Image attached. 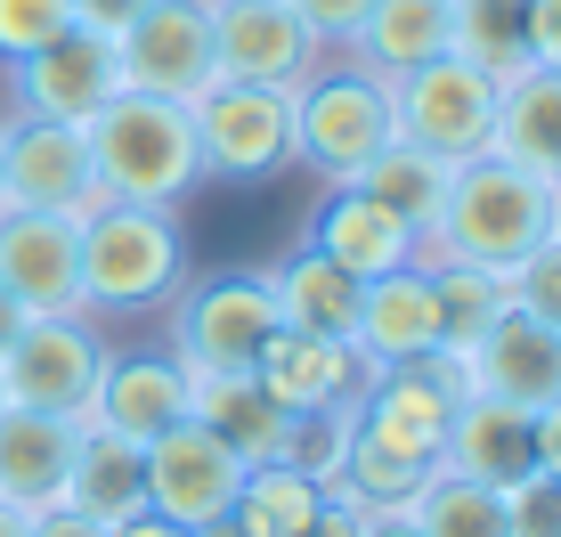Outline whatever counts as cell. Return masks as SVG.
<instances>
[{
	"mask_svg": "<svg viewBox=\"0 0 561 537\" xmlns=\"http://www.w3.org/2000/svg\"><path fill=\"white\" fill-rule=\"evenodd\" d=\"M553 228H561V187L553 180H537V171H520L505 156H472V163H456L448 204L423 228L415 268L463 261V268H489V277H513Z\"/></svg>",
	"mask_w": 561,
	"mask_h": 537,
	"instance_id": "obj_1",
	"label": "cell"
},
{
	"mask_svg": "<svg viewBox=\"0 0 561 537\" xmlns=\"http://www.w3.org/2000/svg\"><path fill=\"white\" fill-rule=\"evenodd\" d=\"M187 285V228L180 204H99L82 213V310L139 318Z\"/></svg>",
	"mask_w": 561,
	"mask_h": 537,
	"instance_id": "obj_2",
	"label": "cell"
},
{
	"mask_svg": "<svg viewBox=\"0 0 561 537\" xmlns=\"http://www.w3.org/2000/svg\"><path fill=\"white\" fill-rule=\"evenodd\" d=\"M82 130H90V171H99L106 204H180V196L204 187L187 106L123 90V99H106Z\"/></svg>",
	"mask_w": 561,
	"mask_h": 537,
	"instance_id": "obj_3",
	"label": "cell"
},
{
	"mask_svg": "<svg viewBox=\"0 0 561 537\" xmlns=\"http://www.w3.org/2000/svg\"><path fill=\"white\" fill-rule=\"evenodd\" d=\"M163 351L187 367V382H220V375H253L268 334H277V301H268L261 268H211L187 277L163 301Z\"/></svg>",
	"mask_w": 561,
	"mask_h": 537,
	"instance_id": "obj_4",
	"label": "cell"
},
{
	"mask_svg": "<svg viewBox=\"0 0 561 537\" xmlns=\"http://www.w3.org/2000/svg\"><path fill=\"white\" fill-rule=\"evenodd\" d=\"M391 139H399V123H391V82H375V73H358V66H318V73L294 90V163L318 171L325 187H351Z\"/></svg>",
	"mask_w": 561,
	"mask_h": 537,
	"instance_id": "obj_5",
	"label": "cell"
},
{
	"mask_svg": "<svg viewBox=\"0 0 561 537\" xmlns=\"http://www.w3.org/2000/svg\"><path fill=\"white\" fill-rule=\"evenodd\" d=\"M187 123H196V171L220 187H261L294 171V90L211 82Z\"/></svg>",
	"mask_w": 561,
	"mask_h": 537,
	"instance_id": "obj_6",
	"label": "cell"
},
{
	"mask_svg": "<svg viewBox=\"0 0 561 537\" xmlns=\"http://www.w3.org/2000/svg\"><path fill=\"white\" fill-rule=\"evenodd\" d=\"M496 90L505 82H496L489 66H472L463 49H448V57L408 66L391 82V123H399V139L432 147L439 163H472V156L496 147Z\"/></svg>",
	"mask_w": 561,
	"mask_h": 537,
	"instance_id": "obj_7",
	"label": "cell"
},
{
	"mask_svg": "<svg viewBox=\"0 0 561 537\" xmlns=\"http://www.w3.org/2000/svg\"><path fill=\"white\" fill-rule=\"evenodd\" d=\"M99 367H106V334L90 318H25L9 334V351H0V408L90 424Z\"/></svg>",
	"mask_w": 561,
	"mask_h": 537,
	"instance_id": "obj_8",
	"label": "cell"
},
{
	"mask_svg": "<svg viewBox=\"0 0 561 537\" xmlns=\"http://www.w3.org/2000/svg\"><path fill=\"white\" fill-rule=\"evenodd\" d=\"M0 204L16 213H99V171H90V130L82 123H33V114H9L0 130Z\"/></svg>",
	"mask_w": 561,
	"mask_h": 537,
	"instance_id": "obj_9",
	"label": "cell"
},
{
	"mask_svg": "<svg viewBox=\"0 0 561 537\" xmlns=\"http://www.w3.org/2000/svg\"><path fill=\"white\" fill-rule=\"evenodd\" d=\"M139 456H147V513H163V522H180V529L228 522L244 472H253L220 432H204L196 415H187V424H171L163 439H147Z\"/></svg>",
	"mask_w": 561,
	"mask_h": 537,
	"instance_id": "obj_10",
	"label": "cell"
},
{
	"mask_svg": "<svg viewBox=\"0 0 561 537\" xmlns=\"http://www.w3.org/2000/svg\"><path fill=\"white\" fill-rule=\"evenodd\" d=\"M114 57H123V90L196 106L211 90V0H147Z\"/></svg>",
	"mask_w": 561,
	"mask_h": 537,
	"instance_id": "obj_11",
	"label": "cell"
},
{
	"mask_svg": "<svg viewBox=\"0 0 561 537\" xmlns=\"http://www.w3.org/2000/svg\"><path fill=\"white\" fill-rule=\"evenodd\" d=\"M325 66V49L301 33L285 0H211V82L301 90Z\"/></svg>",
	"mask_w": 561,
	"mask_h": 537,
	"instance_id": "obj_12",
	"label": "cell"
},
{
	"mask_svg": "<svg viewBox=\"0 0 561 537\" xmlns=\"http://www.w3.org/2000/svg\"><path fill=\"white\" fill-rule=\"evenodd\" d=\"M0 294L25 318H90L82 310V220L0 204Z\"/></svg>",
	"mask_w": 561,
	"mask_h": 537,
	"instance_id": "obj_13",
	"label": "cell"
},
{
	"mask_svg": "<svg viewBox=\"0 0 561 537\" xmlns=\"http://www.w3.org/2000/svg\"><path fill=\"white\" fill-rule=\"evenodd\" d=\"M9 99L33 123H90L106 99H123V57L106 33H57L49 49H33L25 66H9Z\"/></svg>",
	"mask_w": 561,
	"mask_h": 537,
	"instance_id": "obj_14",
	"label": "cell"
},
{
	"mask_svg": "<svg viewBox=\"0 0 561 537\" xmlns=\"http://www.w3.org/2000/svg\"><path fill=\"white\" fill-rule=\"evenodd\" d=\"M187 415H196V382H187V367L171 351H106L99 391H90V432L147 448V439H163Z\"/></svg>",
	"mask_w": 561,
	"mask_h": 537,
	"instance_id": "obj_15",
	"label": "cell"
},
{
	"mask_svg": "<svg viewBox=\"0 0 561 537\" xmlns=\"http://www.w3.org/2000/svg\"><path fill=\"white\" fill-rule=\"evenodd\" d=\"M301 244L318 261H334L342 277H391V268H415V228L399 213H382L366 187H325L301 220Z\"/></svg>",
	"mask_w": 561,
	"mask_h": 537,
	"instance_id": "obj_16",
	"label": "cell"
},
{
	"mask_svg": "<svg viewBox=\"0 0 561 537\" xmlns=\"http://www.w3.org/2000/svg\"><path fill=\"white\" fill-rule=\"evenodd\" d=\"M351 351H358V367H415V358L439 351L432 268H391V277H366V285H358Z\"/></svg>",
	"mask_w": 561,
	"mask_h": 537,
	"instance_id": "obj_17",
	"label": "cell"
},
{
	"mask_svg": "<svg viewBox=\"0 0 561 537\" xmlns=\"http://www.w3.org/2000/svg\"><path fill=\"white\" fill-rule=\"evenodd\" d=\"M253 382L268 399H277L285 415H351V399H358V351L351 342H334V334H294V325H277L268 334V351H261V367Z\"/></svg>",
	"mask_w": 561,
	"mask_h": 537,
	"instance_id": "obj_18",
	"label": "cell"
},
{
	"mask_svg": "<svg viewBox=\"0 0 561 537\" xmlns=\"http://www.w3.org/2000/svg\"><path fill=\"white\" fill-rule=\"evenodd\" d=\"M82 432L90 424H73V415L0 408V505H16V513H57L66 505Z\"/></svg>",
	"mask_w": 561,
	"mask_h": 537,
	"instance_id": "obj_19",
	"label": "cell"
},
{
	"mask_svg": "<svg viewBox=\"0 0 561 537\" xmlns=\"http://www.w3.org/2000/svg\"><path fill=\"white\" fill-rule=\"evenodd\" d=\"M463 367H472V391L513 399V408L537 415L546 399H561V325H537V318L505 310L472 351H463Z\"/></svg>",
	"mask_w": 561,
	"mask_h": 537,
	"instance_id": "obj_20",
	"label": "cell"
},
{
	"mask_svg": "<svg viewBox=\"0 0 561 537\" xmlns=\"http://www.w3.org/2000/svg\"><path fill=\"white\" fill-rule=\"evenodd\" d=\"M439 465L463 472V481H480V489H513V481H529V472H537L529 408L472 391V399L456 408V424H448V448H439Z\"/></svg>",
	"mask_w": 561,
	"mask_h": 537,
	"instance_id": "obj_21",
	"label": "cell"
},
{
	"mask_svg": "<svg viewBox=\"0 0 561 537\" xmlns=\"http://www.w3.org/2000/svg\"><path fill=\"white\" fill-rule=\"evenodd\" d=\"M448 49H456V0H375L351 42V66L375 82H399L408 66H432Z\"/></svg>",
	"mask_w": 561,
	"mask_h": 537,
	"instance_id": "obj_22",
	"label": "cell"
},
{
	"mask_svg": "<svg viewBox=\"0 0 561 537\" xmlns=\"http://www.w3.org/2000/svg\"><path fill=\"white\" fill-rule=\"evenodd\" d=\"M261 277H268V301H277V325H294V334H334V342H351L358 277H342V268H334V261H318L309 244H294L285 261H268Z\"/></svg>",
	"mask_w": 561,
	"mask_h": 537,
	"instance_id": "obj_23",
	"label": "cell"
},
{
	"mask_svg": "<svg viewBox=\"0 0 561 537\" xmlns=\"http://www.w3.org/2000/svg\"><path fill=\"white\" fill-rule=\"evenodd\" d=\"M489 156L537 171V180L561 171V73L553 66H529L496 90V147Z\"/></svg>",
	"mask_w": 561,
	"mask_h": 537,
	"instance_id": "obj_24",
	"label": "cell"
},
{
	"mask_svg": "<svg viewBox=\"0 0 561 537\" xmlns=\"http://www.w3.org/2000/svg\"><path fill=\"white\" fill-rule=\"evenodd\" d=\"M66 513H82V522H99V529L147 513V456L130 448V439H114V432H82L73 481H66Z\"/></svg>",
	"mask_w": 561,
	"mask_h": 537,
	"instance_id": "obj_25",
	"label": "cell"
},
{
	"mask_svg": "<svg viewBox=\"0 0 561 537\" xmlns=\"http://www.w3.org/2000/svg\"><path fill=\"white\" fill-rule=\"evenodd\" d=\"M196 424L220 432L228 448L244 456V465H277V456H285V432H294V415H285L253 375H220V382H196Z\"/></svg>",
	"mask_w": 561,
	"mask_h": 537,
	"instance_id": "obj_26",
	"label": "cell"
},
{
	"mask_svg": "<svg viewBox=\"0 0 561 537\" xmlns=\"http://www.w3.org/2000/svg\"><path fill=\"white\" fill-rule=\"evenodd\" d=\"M325 496L334 489H325L318 472H301V465H253L244 489H237V505H228V537H301L318 522Z\"/></svg>",
	"mask_w": 561,
	"mask_h": 537,
	"instance_id": "obj_27",
	"label": "cell"
},
{
	"mask_svg": "<svg viewBox=\"0 0 561 537\" xmlns=\"http://www.w3.org/2000/svg\"><path fill=\"white\" fill-rule=\"evenodd\" d=\"M448 180H456V163H439L432 147H415V139H391L351 187H366L382 213H399V220L415 228V244H423V228H432L439 204H448Z\"/></svg>",
	"mask_w": 561,
	"mask_h": 537,
	"instance_id": "obj_28",
	"label": "cell"
},
{
	"mask_svg": "<svg viewBox=\"0 0 561 537\" xmlns=\"http://www.w3.org/2000/svg\"><path fill=\"white\" fill-rule=\"evenodd\" d=\"M408 513H415L423 537H513L505 489H480V481H463V472H448V465L408 496Z\"/></svg>",
	"mask_w": 561,
	"mask_h": 537,
	"instance_id": "obj_29",
	"label": "cell"
},
{
	"mask_svg": "<svg viewBox=\"0 0 561 537\" xmlns=\"http://www.w3.org/2000/svg\"><path fill=\"white\" fill-rule=\"evenodd\" d=\"M456 49L496 82L529 73V0H456Z\"/></svg>",
	"mask_w": 561,
	"mask_h": 537,
	"instance_id": "obj_30",
	"label": "cell"
},
{
	"mask_svg": "<svg viewBox=\"0 0 561 537\" xmlns=\"http://www.w3.org/2000/svg\"><path fill=\"white\" fill-rule=\"evenodd\" d=\"M432 294H439V351H456V358H463L496 318L513 310L505 277H489V268H463V261L432 268Z\"/></svg>",
	"mask_w": 561,
	"mask_h": 537,
	"instance_id": "obj_31",
	"label": "cell"
},
{
	"mask_svg": "<svg viewBox=\"0 0 561 537\" xmlns=\"http://www.w3.org/2000/svg\"><path fill=\"white\" fill-rule=\"evenodd\" d=\"M57 33H73V0H0V66H25Z\"/></svg>",
	"mask_w": 561,
	"mask_h": 537,
	"instance_id": "obj_32",
	"label": "cell"
},
{
	"mask_svg": "<svg viewBox=\"0 0 561 537\" xmlns=\"http://www.w3.org/2000/svg\"><path fill=\"white\" fill-rule=\"evenodd\" d=\"M505 294H513V310L520 318H537V325H561V228L546 244H537L529 261L505 277Z\"/></svg>",
	"mask_w": 561,
	"mask_h": 537,
	"instance_id": "obj_33",
	"label": "cell"
},
{
	"mask_svg": "<svg viewBox=\"0 0 561 537\" xmlns=\"http://www.w3.org/2000/svg\"><path fill=\"white\" fill-rule=\"evenodd\" d=\"M505 513H513V537H561V472L537 465L529 481H513Z\"/></svg>",
	"mask_w": 561,
	"mask_h": 537,
	"instance_id": "obj_34",
	"label": "cell"
},
{
	"mask_svg": "<svg viewBox=\"0 0 561 537\" xmlns=\"http://www.w3.org/2000/svg\"><path fill=\"white\" fill-rule=\"evenodd\" d=\"M285 9L301 16V33H309V42H318V49H351L375 0H285Z\"/></svg>",
	"mask_w": 561,
	"mask_h": 537,
	"instance_id": "obj_35",
	"label": "cell"
},
{
	"mask_svg": "<svg viewBox=\"0 0 561 537\" xmlns=\"http://www.w3.org/2000/svg\"><path fill=\"white\" fill-rule=\"evenodd\" d=\"M139 9H147V0H73V25H82V33H106V42H123Z\"/></svg>",
	"mask_w": 561,
	"mask_h": 537,
	"instance_id": "obj_36",
	"label": "cell"
},
{
	"mask_svg": "<svg viewBox=\"0 0 561 537\" xmlns=\"http://www.w3.org/2000/svg\"><path fill=\"white\" fill-rule=\"evenodd\" d=\"M529 66L561 73V0H529Z\"/></svg>",
	"mask_w": 561,
	"mask_h": 537,
	"instance_id": "obj_37",
	"label": "cell"
},
{
	"mask_svg": "<svg viewBox=\"0 0 561 537\" xmlns=\"http://www.w3.org/2000/svg\"><path fill=\"white\" fill-rule=\"evenodd\" d=\"M301 537H366V513L351 505V496H325V505H318V522H309Z\"/></svg>",
	"mask_w": 561,
	"mask_h": 537,
	"instance_id": "obj_38",
	"label": "cell"
},
{
	"mask_svg": "<svg viewBox=\"0 0 561 537\" xmlns=\"http://www.w3.org/2000/svg\"><path fill=\"white\" fill-rule=\"evenodd\" d=\"M529 439H537V465L561 472V399H546V408L529 415Z\"/></svg>",
	"mask_w": 561,
	"mask_h": 537,
	"instance_id": "obj_39",
	"label": "cell"
},
{
	"mask_svg": "<svg viewBox=\"0 0 561 537\" xmlns=\"http://www.w3.org/2000/svg\"><path fill=\"white\" fill-rule=\"evenodd\" d=\"M33 537H106L99 522H82V513H66V505H57V513H33Z\"/></svg>",
	"mask_w": 561,
	"mask_h": 537,
	"instance_id": "obj_40",
	"label": "cell"
},
{
	"mask_svg": "<svg viewBox=\"0 0 561 537\" xmlns=\"http://www.w3.org/2000/svg\"><path fill=\"white\" fill-rule=\"evenodd\" d=\"M106 537H196V529H180V522H163V513H130V522H114Z\"/></svg>",
	"mask_w": 561,
	"mask_h": 537,
	"instance_id": "obj_41",
	"label": "cell"
},
{
	"mask_svg": "<svg viewBox=\"0 0 561 537\" xmlns=\"http://www.w3.org/2000/svg\"><path fill=\"white\" fill-rule=\"evenodd\" d=\"M366 537H423V529L408 505H382V513H366Z\"/></svg>",
	"mask_w": 561,
	"mask_h": 537,
	"instance_id": "obj_42",
	"label": "cell"
},
{
	"mask_svg": "<svg viewBox=\"0 0 561 537\" xmlns=\"http://www.w3.org/2000/svg\"><path fill=\"white\" fill-rule=\"evenodd\" d=\"M0 537H33V513H16V505H0Z\"/></svg>",
	"mask_w": 561,
	"mask_h": 537,
	"instance_id": "obj_43",
	"label": "cell"
},
{
	"mask_svg": "<svg viewBox=\"0 0 561 537\" xmlns=\"http://www.w3.org/2000/svg\"><path fill=\"white\" fill-rule=\"evenodd\" d=\"M16 325H25V310H16V301L0 294V351H9V334H16Z\"/></svg>",
	"mask_w": 561,
	"mask_h": 537,
	"instance_id": "obj_44",
	"label": "cell"
},
{
	"mask_svg": "<svg viewBox=\"0 0 561 537\" xmlns=\"http://www.w3.org/2000/svg\"><path fill=\"white\" fill-rule=\"evenodd\" d=\"M553 187H561V171H553Z\"/></svg>",
	"mask_w": 561,
	"mask_h": 537,
	"instance_id": "obj_45",
	"label": "cell"
}]
</instances>
